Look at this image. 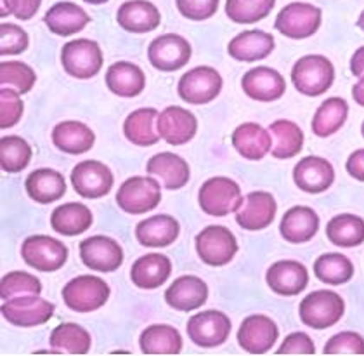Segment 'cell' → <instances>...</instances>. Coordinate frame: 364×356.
Wrapping results in <instances>:
<instances>
[{"instance_id":"6da1fadb","label":"cell","mask_w":364,"mask_h":356,"mask_svg":"<svg viewBox=\"0 0 364 356\" xmlns=\"http://www.w3.org/2000/svg\"><path fill=\"white\" fill-rule=\"evenodd\" d=\"M335 80L333 63L319 54L300 58L291 70V82L300 94L309 98L321 96Z\"/></svg>"},{"instance_id":"7a4b0ae2","label":"cell","mask_w":364,"mask_h":356,"mask_svg":"<svg viewBox=\"0 0 364 356\" xmlns=\"http://www.w3.org/2000/svg\"><path fill=\"white\" fill-rule=\"evenodd\" d=\"M198 201L201 211L208 216L224 217L231 212H238L245 200L236 181L229 177H212L201 184Z\"/></svg>"},{"instance_id":"3957f363","label":"cell","mask_w":364,"mask_h":356,"mask_svg":"<svg viewBox=\"0 0 364 356\" xmlns=\"http://www.w3.org/2000/svg\"><path fill=\"white\" fill-rule=\"evenodd\" d=\"M300 320L307 327L316 330L333 327L343 313H346V303L336 292L331 290H316L304 298L299 308Z\"/></svg>"},{"instance_id":"277c9868","label":"cell","mask_w":364,"mask_h":356,"mask_svg":"<svg viewBox=\"0 0 364 356\" xmlns=\"http://www.w3.org/2000/svg\"><path fill=\"white\" fill-rule=\"evenodd\" d=\"M321 14V9L312 4L291 2L279 11L274 26L284 37L302 41V38L312 37L319 30Z\"/></svg>"},{"instance_id":"5b68a950","label":"cell","mask_w":364,"mask_h":356,"mask_svg":"<svg viewBox=\"0 0 364 356\" xmlns=\"http://www.w3.org/2000/svg\"><path fill=\"white\" fill-rule=\"evenodd\" d=\"M102 53L97 42L89 38L66 42L61 49L63 68L68 75L80 80L92 78L102 68Z\"/></svg>"},{"instance_id":"8992f818","label":"cell","mask_w":364,"mask_h":356,"mask_svg":"<svg viewBox=\"0 0 364 356\" xmlns=\"http://www.w3.org/2000/svg\"><path fill=\"white\" fill-rule=\"evenodd\" d=\"M109 298V287L102 278L82 275L73 278L63 288V299L70 310L78 313H90L105 306Z\"/></svg>"},{"instance_id":"52a82bcc","label":"cell","mask_w":364,"mask_h":356,"mask_svg":"<svg viewBox=\"0 0 364 356\" xmlns=\"http://www.w3.org/2000/svg\"><path fill=\"white\" fill-rule=\"evenodd\" d=\"M195 244L198 256L208 266H224L231 263L238 252L236 236L232 235L231 229L219 224L207 226L203 231L198 233Z\"/></svg>"},{"instance_id":"ba28073f","label":"cell","mask_w":364,"mask_h":356,"mask_svg":"<svg viewBox=\"0 0 364 356\" xmlns=\"http://www.w3.org/2000/svg\"><path fill=\"white\" fill-rule=\"evenodd\" d=\"M21 257L35 270L50 273L65 266L68 259V248L63 242L46 235L28 236L21 245Z\"/></svg>"},{"instance_id":"9c48e42d","label":"cell","mask_w":364,"mask_h":356,"mask_svg":"<svg viewBox=\"0 0 364 356\" xmlns=\"http://www.w3.org/2000/svg\"><path fill=\"white\" fill-rule=\"evenodd\" d=\"M223 90V77L210 66H196L181 77L177 93L181 100L191 105H207Z\"/></svg>"},{"instance_id":"30bf717a","label":"cell","mask_w":364,"mask_h":356,"mask_svg":"<svg viewBox=\"0 0 364 356\" xmlns=\"http://www.w3.org/2000/svg\"><path fill=\"white\" fill-rule=\"evenodd\" d=\"M161 201L160 184L153 177L134 176L120 186L117 193V204L129 214H144L153 211Z\"/></svg>"},{"instance_id":"8fae6325","label":"cell","mask_w":364,"mask_h":356,"mask_svg":"<svg viewBox=\"0 0 364 356\" xmlns=\"http://www.w3.org/2000/svg\"><path fill=\"white\" fill-rule=\"evenodd\" d=\"M2 316L18 327H37L49 322L54 315V304L38 295H19L4 300Z\"/></svg>"},{"instance_id":"7c38bea8","label":"cell","mask_w":364,"mask_h":356,"mask_svg":"<svg viewBox=\"0 0 364 356\" xmlns=\"http://www.w3.org/2000/svg\"><path fill=\"white\" fill-rule=\"evenodd\" d=\"M231 334V320L223 311L208 310L191 316L188 322V335L196 346H223Z\"/></svg>"},{"instance_id":"4fadbf2b","label":"cell","mask_w":364,"mask_h":356,"mask_svg":"<svg viewBox=\"0 0 364 356\" xmlns=\"http://www.w3.org/2000/svg\"><path fill=\"white\" fill-rule=\"evenodd\" d=\"M113 172L99 160L80 162L71 171V184L77 195L84 199H101L113 188Z\"/></svg>"},{"instance_id":"5bb4252c","label":"cell","mask_w":364,"mask_h":356,"mask_svg":"<svg viewBox=\"0 0 364 356\" xmlns=\"http://www.w3.org/2000/svg\"><path fill=\"white\" fill-rule=\"evenodd\" d=\"M149 63L160 71H176L191 59V46L177 33L156 37L148 47Z\"/></svg>"},{"instance_id":"9a60e30c","label":"cell","mask_w":364,"mask_h":356,"mask_svg":"<svg viewBox=\"0 0 364 356\" xmlns=\"http://www.w3.org/2000/svg\"><path fill=\"white\" fill-rule=\"evenodd\" d=\"M80 257L87 268L101 273H112L124 263V251L109 236H89L80 242Z\"/></svg>"},{"instance_id":"2e32d148","label":"cell","mask_w":364,"mask_h":356,"mask_svg":"<svg viewBox=\"0 0 364 356\" xmlns=\"http://www.w3.org/2000/svg\"><path fill=\"white\" fill-rule=\"evenodd\" d=\"M278 325L266 315H252L241 322L238 342L247 353L264 355L278 341Z\"/></svg>"},{"instance_id":"e0dca14e","label":"cell","mask_w":364,"mask_h":356,"mask_svg":"<svg viewBox=\"0 0 364 356\" xmlns=\"http://www.w3.org/2000/svg\"><path fill=\"white\" fill-rule=\"evenodd\" d=\"M156 127L161 140L172 146H181L196 136L198 120L195 115L181 106H168L158 115Z\"/></svg>"},{"instance_id":"ac0fdd59","label":"cell","mask_w":364,"mask_h":356,"mask_svg":"<svg viewBox=\"0 0 364 356\" xmlns=\"http://www.w3.org/2000/svg\"><path fill=\"white\" fill-rule=\"evenodd\" d=\"M241 87L252 100L269 103L283 96L287 90V82L279 71L269 68V66H257L243 75Z\"/></svg>"},{"instance_id":"d6986e66","label":"cell","mask_w":364,"mask_h":356,"mask_svg":"<svg viewBox=\"0 0 364 356\" xmlns=\"http://www.w3.org/2000/svg\"><path fill=\"white\" fill-rule=\"evenodd\" d=\"M294 181L302 192L318 195V193L326 192L333 184V165L323 157H306L295 165Z\"/></svg>"},{"instance_id":"ffe728a7","label":"cell","mask_w":364,"mask_h":356,"mask_svg":"<svg viewBox=\"0 0 364 356\" xmlns=\"http://www.w3.org/2000/svg\"><path fill=\"white\" fill-rule=\"evenodd\" d=\"M276 211H278V205L271 193L253 192L247 195L243 205L236 212V223L248 231H259L274 221Z\"/></svg>"},{"instance_id":"44dd1931","label":"cell","mask_w":364,"mask_h":356,"mask_svg":"<svg viewBox=\"0 0 364 356\" xmlns=\"http://www.w3.org/2000/svg\"><path fill=\"white\" fill-rule=\"evenodd\" d=\"M269 288L279 295H296L309 285V271L299 261H279L266 273Z\"/></svg>"},{"instance_id":"7402d4cb","label":"cell","mask_w":364,"mask_h":356,"mask_svg":"<svg viewBox=\"0 0 364 356\" xmlns=\"http://www.w3.org/2000/svg\"><path fill=\"white\" fill-rule=\"evenodd\" d=\"M208 299V287L201 278L193 275L181 276L173 280L165 292V300L168 306L177 311H193L203 306Z\"/></svg>"},{"instance_id":"603a6c76","label":"cell","mask_w":364,"mask_h":356,"mask_svg":"<svg viewBox=\"0 0 364 356\" xmlns=\"http://www.w3.org/2000/svg\"><path fill=\"white\" fill-rule=\"evenodd\" d=\"M117 21L122 28L132 33H148L158 28L161 14L158 7L148 0H129L120 6Z\"/></svg>"},{"instance_id":"cb8c5ba5","label":"cell","mask_w":364,"mask_h":356,"mask_svg":"<svg viewBox=\"0 0 364 356\" xmlns=\"http://www.w3.org/2000/svg\"><path fill=\"white\" fill-rule=\"evenodd\" d=\"M272 51H274V37L262 30L241 31L228 46L229 56L245 63L267 58Z\"/></svg>"},{"instance_id":"d4e9b609","label":"cell","mask_w":364,"mask_h":356,"mask_svg":"<svg viewBox=\"0 0 364 356\" xmlns=\"http://www.w3.org/2000/svg\"><path fill=\"white\" fill-rule=\"evenodd\" d=\"M319 229V217L311 207L296 205L284 212L279 224V233L287 242L304 244L314 239Z\"/></svg>"},{"instance_id":"484cf974","label":"cell","mask_w":364,"mask_h":356,"mask_svg":"<svg viewBox=\"0 0 364 356\" xmlns=\"http://www.w3.org/2000/svg\"><path fill=\"white\" fill-rule=\"evenodd\" d=\"M170 273H172V263H170L168 257L158 254V252H151V254L139 257L132 264L130 278L136 287L153 290V288H158L167 282Z\"/></svg>"},{"instance_id":"4316f807","label":"cell","mask_w":364,"mask_h":356,"mask_svg":"<svg viewBox=\"0 0 364 356\" xmlns=\"http://www.w3.org/2000/svg\"><path fill=\"white\" fill-rule=\"evenodd\" d=\"M181 226L168 214H158L141 221L136 228V236L141 245L149 248H164L176 242Z\"/></svg>"},{"instance_id":"83f0119b","label":"cell","mask_w":364,"mask_h":356,"mask_svg":"<svg viewBox=\"0 0 364 356\" xmlns=\"http://www.w3.org/2000/svg\"><path fill=\"white\" fill-rule=\"evenodd\" d=\"M90 16L73 2H58L43 16V23L53 33L61 37L78 33L89 25Z\"/></svg>"},{"instance_id":"f1b7e54d","label":"cell","mask_w":364,"mask_h":356,"mask_svg":"<svg viewBox=\"0 0 364 356\" xmlns=\"http://www.w3.org/2000/svg\"><path fill=\"white\" fill-rule=\"evenodd\" d=\"M149 176L158 177L167 189H181L189 181V165L176 153H158L146 165Z\"/></svg>"},{"instance_id":"f546056e","label":"cell","mask_w":364,"mask_h":356,"mask_svg":"<svg viewBox=\"0 0 364 356\" xmlns=\"http://www.w3.org/2000/svg\"><path fill=\"white\" fill-rule=\"evenodd\" d=\"M106 85L120 98H136L144 90L146 77L139 66L129 61H118L106 71Z\"/></svg>"},{"instance_id":"4dcf8cb0","label":"cell","mask_w":364,"mask_h":356,"mask_svg":"<svg viewBox=\"0 0 364 356\" xmlns=\"http://www.w3.org/2000/svg\"><path fill=\"white\" fill-rule=\"evenodd\" d=\"M232 146L241 157L248 160H262L272 146L271 132L259 124L247 122L232 132Z\"/></svg>"},{"instance_id":"1f68e13d","label":"cell","mask_w":364,"mask_h":356,"mask_svg":"<svg viewBox=\"0 0 364 356\" xmlns=\"http://www.w3.org/2000/svg\"><path fill=\"white\" fill-rule=\"evenodd\" d=\"M53 229L63 236H78L92 226V212L84 204L70 201L54 209L50 216Z\"/></svg>"},{"instance_id":"d6a6232c","label":"cell","mask_w":364,"mask_h":356,"mask_svg":"<svg viewBox=\"0 0 364 356\" xmlns=\"http://www.w3.org/2000/svg\"><path fill=\"white\" fill-rule=\"evenodd\" d=\"M53 141L58 150L70 155H82L94 146L96 136L82 122H61L53 130Z\"/></svg>"},{"instance_id":"836d02e7","label":"cell","mask_w":364,"mask_h":356,"mask_svg":"<svg viewBox=\"0 0 364 356\" xmlns=\"http://www.w3.org/2000/svg\"><path fill=\"white\" fill-rule=\"evenodd\" d=\"M26 192L38 204H53L66 193V181L54 169H37L26 177Z\"/></svg>"},{"instance_id":"e575fe53","label":"cell","mask_w":364,"mask_h":356,"mask_svg":"<svg viewBox=\"0 0 364 356\" xmlns=\"http://www.w3.org/2000/svg\"><path fill=\"white\" fill-rule=\"evenodd\" d=\"M144 355H179L182 351V335L172 325H149L139 337Z\"/></svg>"},{"instance_id":"d590c367","label":"cell","mask_w":364,"mask_h":356,"mask_svg":"<svg viewBox=\"0 0 364 356\" xmlns=\"http://www.w3.org/2000/svg\"><path fill=\"white\" fill-rule=\"evenodd\" d=\"M158 112L154 108L136 110L125 118L124 134L130 142L137 146H153L160 140L158 134Z\"/></svg>"},{"instance_id":"8d00e7d4","label":"cell","mask_w":364,"mask_h":356,"mask_svg":"<svg viewBox=\"0 0 364 356\" xmlns=\"http://www.w3.org/2000/svg\"><path fill=\"white\" fill-rule=\"evenodd\" d=\"M326 236L336 247H358L364 242V219L355 214H338L328 223Z\"/></svg>"},{"instance_id":"74e56055","label":"cell","mask_w":364,"mask_h":356,"mask_svg":"<svg viewBox=\"0 0 364 356\" xmlns=\"http://www.w3.org/2000/svg\"><path fill=\"white\" fill-rule=\"evenodd\" d=\"M349 117V105L342 98H328L312 118V132L318 137H330L342 129Z\"/></svg>"},{"instance_id":"f35d334b","label":"cell","mask_w":364,"mask_h":356,"mask_svg":"<svg viewBox=\"0 0 364 356\" xmlns=\"http://www.w3.org/2000/svg\"><path fill=\"white\" fill-rule=\"evenodd\" d=\"M269 132H271L272 142H274V146H272V157L274 158L287 160V158L299 155L302 152L304 132L295 122L284 120V118L272 122Z\"/></svg>"},{"instance_id":"ab89813d","label":"cell","mask_w":364,"mask_h":356,"mask_svg":"<svg viewBox=\"0 0 364 356\" xmlns=\"http://www.w3.org/2000/svg\"><path fill=\"white\" fill-rule=\"evenodd\" d=\"M50 347L70 355H85L90 351V334L77 323H61L50 334Z\"/></svg>"},{"instance_id":"60d3db41","label":"cell","mask_w":364,"mask_h":356,"mask_svg":"<svg viewBox=\"0 0 364 356\" xmlns=\"http://www.w3.org/2000/svg\"><path fill=\"white\" fill-rule=\"evenodd\" d=\"M314 273L324 283L342 285L354 276V264L347 256L330 252V254H323L316 259Z\"/></svg>"},{"instance_id":"b9f144b4","label":"cell","mask_w":364,"mask_h":356,"mask_svg":"<svg viewBox=\"0 0 364 356\" xmlns=\"http://www.w3.org/2000/svg\"><path fill=\"white\" fill-rule=\"evenodd\" d=\"M276 0H225V14L240 25H252L267 18Z\"/></svg>"},{"instance_id":"7bdbcfd3","label":"cell","mask_w":364,"mask_h":356,"mask_svg":"<svg viewBox=\"0 0 364 356\" xmlns=\"http://www.w3.org/2000/svg\"><path fill=\"white\" fill-rule=\"evenodd\" d=\"M31 160V146L19 136L0 140V167L6 172H21Z\"/></svg>"},{"instance_id":"ee69618b","label":"cell","mask_w":364,"mask_h":356,"mask_svg":"<svg viewBox=\"0 0 364 356\" xmlns=\"http://www.w3.org/2000/svg\"><path fill=\"white\" fill-rule=\"evenodd\" d=\"M42 283L37 276L26 271H11L2 276L0 282V298L4 300L19 298V295H38Z\"/></svg>"},{"instance_id":"f6af8a7d","label":"cell","mask_w":364,"mask_h":356,"mask_svg":"<svg viewBox=\"0 0 364 356\" xmlns=\"http://www.w3.org/2000/svg\"><path fill=\"white\" fill-rule=\"evenodd\" d=\"M35 80H37V75L26 63H0V84H2V87H14L19 94H26L33 89Z\"/></svg>"},{"instance_id":"bcb514c9","label":"cell","mask_w":364,"mask_h":356,"mask_svg":"<svg viewBox=\"0 0 364 356\" xmlns=\"http://www.w3.org/2000/svg\"><path fill=\"white\" fill-rule=\"evenodd\" d=\"M28 33L21 26L13 23H2L0 25V54L2 56H13L21 54L28 49Z\"/></svg>"},{"instance_id":"7dc6e473","label":"cell","mask_w":364,"mask_h":356,"mask_svg":"<svg viewBox=\"0 0 364 356\" xmlns=\"http://www.w3.org/2000/svg\"><path fill=\"white\" fill-rule=\"evenodd\" d=\"M23 108L25 106H23L19 93L9 89V87H2V90H0V127H14L21 120Z\"/></svg>"},{"instance_id":"c3c4849f","label":"cell","mask_w":364,"mask_h":356,"mask_svg":"<svg viewBox=\"0 0 364 356\" xmlns=\"http://www.w3.org/2000/svg\"><path fill=\"white\" fill-rule=\"evenodd\" d=\"M324 355H364V337L355 332H340L326 342Z\"/></svg>"},{"instance_id":"681fc988","label":"cell","mask_w":364,"mask_h":356,"mask_svg":"<svg viewBox=\"0 0 364 356\" xmlns=\"http://www.w3.org/2000/svg\"><path fill=\"white\" fill-rule=\"evenodd\" d=\"M176 2L179 13L193 21L212 18L219 9V0H176Z\"/></svg>"},{"instance_id":"f907efd6","label":"cell","mask_w":364,"mask_h":356,"mask_svg":"<svg viewBox=\"0 0 364 356\" xmlns=\"http://www.w3.org/2000/svg\"><path fill=\"white\" fill-rule=\"evenodd\" d=\"M42 0H2L0 16L13 14L21 21H28L41 9Z\"/></svg>"},{"instance_id":"816d5d0a","label":"cell","mask_w":364,"mask_h":356,"mask_svg":"<svg viewBox=\"0 0 364 356\" xmlns=\"http://www.w3.org/2000/svg\"><path fill=\"white\" fill-rule=\"evenodd\" d=\"M278 355H314L316 347L312 339L304 332H295L284 339L278 351Z\"/></svg>"},{"instance_id":"f5cc1de1","label":"cell","mask_w":364,"mask_h":356,"mask_svg":"<svg viewBox=\"0 0 364 356\" xmlns=\"http://www.w3.org/2000/svg\"><path fill=\"white\" fill-rule=\"evenodd\" d=\"M346 167L347 172H349L354 179L364 183V150H355V152L347 158Z\"/></svg>"},{"instance_id":"db71d44e","label":"cell","mask_w":364,"mask_h":356,"mask_svg":"<svg viewBox=\"0 0 364 356\" xmlns=\"http://www.w3.org/2000/svg\"><path fill=\"white\" fill-rule=\"evenodd\" d=\"M350 71L354 77L361 78L364 75V46L359 47L350 59Z\"/></svg>"},{"instance_id":"11a10c76","label":"cell","mask_w":364,"mask_h":356,"mask_svg":"<svg viewBox=\"0 0 364 356\" xmlns=\"http://www.w3.org/2000/svg\"><path fill=\"white\" fill-rule=\"evenodd\" d=\"M352 98H354V101L358 103V105L364 106V75L359 78L358 84L352 87Z\"/></svg>"},{"instance_id":"9f6ffc18","label":"cell","mask_w":364,"mask_h":356,"mask_svg":"<svg viewBox=\"0 0 364 356\" xmlns=\"http://www.w3.org/2000/svg\"><path fill=\"white\" fill-rule=\"evenodd\" d=\"M358 26L364 31V11L361 13V16H359V19H358Z\"/></svg>"},{"instance_id":"6f0895ef","label":"cell","mask_w":364,"mask_h":356,"mask_svg":"<svg viewBox=\"0 0 364 356\" xmlns=\"http://www.w3.org/2000/svg\"><path fill=\"white\" fill-rule=\"evenodd\" d=\"M84 2L94 4V6H97V4H105V2H108V0H84Z\"/></svg>"},{"instance_id":"680465c9","label":"cell","mask_w":364,"mask_h":356,"mask_svg":"<svg viewBox=\"0 0 364 356\" xmlns=\"http://www.w3.org/2000/svg\"><path fill=\"white\" fill-rule=\"evenodd\" d=\"M361 132H363V137H364V122H363V127H361Z\"/></svg>"}]
</instances>
